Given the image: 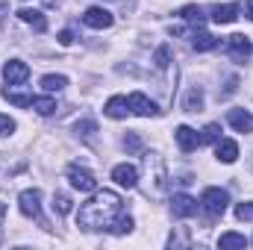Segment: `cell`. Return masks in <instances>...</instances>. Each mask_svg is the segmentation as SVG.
<instances>
[{
	"label": "cell",
	"mask_w": 253,
	"mask_h": 250,
	"mask_svg": "<svg viewBox=\"0 0 253 250\" xmlns=\"http://www.w3.org/2000/svg\"><path fill=\"white\" fill-rule=\"evenodd\" d=\"M68 180H71V186L77 188V191H94V188H97L94 174L85 171V168H80V165H71V168H68Z\"/></svg>",
	"instance_id": "obj_4"
},
{
	"label": "cell",
	"mask_w": 253,
	"mask_h": 250,
	"mask_svg": "<svg viewBox=\"0 0 253 250\" xmlns=\"http://www.w3.org/2000/svg\"><path fill=\"white\" fill-rule=\"evenodd\" d=\"M124 150L126 153H141V138H138L135 132H129L124 138Z\"/></svg>",
	"instance_id": "obj_29"
},
{
	"label": "cell",
	"mask_w": 253,
	"mask_h": 250,
	"mask_svg": "<svg viewBox=\"0 0 253 250\" xmlns=\"http://www.w3.org/2000/svg\"><path fill=\"white\" fill-rule=\"evenodd\" d=\"M183 245H189V236H186V233H180V236H171V239H168V248H183Z\"/></svg>",
	"instance_id": "obj_32"
},
{
	"label": "cell",
	"mask_w": 253,
	"mask_h": 250,
	"mask_svg": "<svg viewBox=\"0 0 253 250\" xmlns=\"http://www.w3.org/2000/svg\"><path fill=\"white\" fill-rule=\"evenodd\" d=\"M121 215V197L109 188L94 191V197H88L80 212H77V227L83 230H112V224Z\"/></svg>",
	"instance_id": "obj_1"
},
{
	"label": "cell",
	"mask_w": 253,
	"mask_h": 250,
	"mask_svg": "<svg viewBox=\"0 0 253 250\" xmlns=\"http://www.w3.org/2000/svg\"><path fill=\"white\" fill-rule=\"evenodd\" d=\"M212 21L215 24H233L239 18V6L236 3H224V6H212Z\"/></svg>",
	"instance_id": "obj_14"
},
{
	"label": "cell",
	"mask_w": 253,
	"mask_h": 250,
	"mask_svg": "<svg viewBox=\"0 0 253 250\" xmlns=\"http://www.w3.org/2000/svg\"><path fill=\"white\" fill-rule=\"evenodd\" d=\"M215 156H218L221 162H236V159H239V144H236L233 138H218V141H215Z\"/></svg>",
	"instance_id": "obj_13"
},
{
	"label": "cell",
	"mask_w": 253,
	"mask_h": 250,
	"mask_svg": "<svg viewBox=\"0 0 253 250\" xmlns=\"http://www.w3.org/2000/svg\"><path fill=\"white\" fill-rule=\"evenodd\" d=\"M153 62H156V68H159V71H165V68L171 65V47H165V44H162V47L153 53Z\"/></svg>",
	"instance_id": "obj_25"
},
{
	"label": "cell",
	"mask_w": 253,
	"mask_h": 250,
	"mask_svg": "<svg viewBox=\"0 0 253 250\" xmlns=\"http://www.w3.org/2000/svg\"><path fill=\"white\" fill-rule=\"evenodd\" d=\"M3 97H6L9 103H15V106H21V109H27V106H33V97H30V94H21V91H12V88H3Z\"/></svg>",
	"instance_id": "obj_23"
},
{
	"label": "cell",
	"mask_w": 253,
	"mask_h": 250,
	"mask_svg": "<svg viewBox=\"0 0 253 250\" xmlns=\"http://www.w3.org/2000/svg\"><path fill=\"white\" fill-rule=\"evenodd\" d=\"M112 180L118 183L121 188H135L138 186V168L135 165H115L112 168Z\"/></svg>",
	"instance_id": "obj_9"
},
{
	"label": "cell",
	"mask_w": 253,
	"mask_h": 250,
	"mask_svg": "<svg viewBox=\"0 0 253 250\" xmlns=\"http://www.w3.org/2000/svg\"><path fill=\"white\" fill-rule=\"evenodd\" d=\"M174 135H177L180 150H186V153H191V150H197V147H200V135H197L191 126H186V124L177 126V132H174Z\"/></svg>",
	"instance_id": "obj_11"
},
{
	"label": "cell",
	"mask_w": 253,
	"mask_h": 250,
	"mask_svg": "<svg viewBox=\"0 0 253 250\" xmlns=\"http://www.w3.org/2000/svg\"><path fill=\"white\" fill-rule=\"evenodd\" d=\"M227 121H230V126H233L236 132H253V115L245 112V109H230Z\"/></svg>",
	"instance_id": "obj_12"
},
{
	"label": "cell",
	"mask_w": 253,
	"mask_h": 250,
	"mask_svg": "<svg viewBox=\"0 0 253 250\" xmlns=\"http://www.w3.org/2000/svg\"><path fill=\"white\" fill-rule=\"evenodd\" d=\"M218 138H221V124H206L203 126L200 144H209V141H218Z\"/></svg>",
	"instance_id": "obj_26"
},
{
	"label": "cell",
	"mask_w": 253,
	"mask_h": 250,
	"mask_svg": "<svg viewBox=\"0 0 253 250\" xmlns=\"http://www.w3.org/2000/svg\"><path fill=\"white\" fill-rule=\"evenodd\" d=\"M227 203H230V194H227L224 188H206V191L200 194V209L209 215V221L221 218V215L227 212Z\"/></svg>",
	"instance_id": "obj_2"
},
{
	"label": "cell",
	"mask_w": 253,
	"mask_h": 250,
	"mask_svg": "<svg viewBox=\"0 0 253 250\" xmlns=\"http://www.w3.org/2000/svg\"><path fill=\"white\" fill-rule=\"evenodd\" d=\"M74 132H77V138H83V141L94 144V135H97V124H94L91 118H83V121H77V124H74Z\"/></svg>",
	"instance_id": "obj_17"
},
{
	"label": "cell",
	"mask_w": 253,
	"mask_h": 250,
	"mask_svg": "<svg viewBox=\"0 0 253 250\" xmlns=\"http://www.w3.org/2000/svg\"><path fill=\"white\" fill-rule=\"evenodd\" d=\"M18 206H21V212H24L27 218H36V221H39V227L50 230V224H47V221H44V215H42V191H39V188H27V191H21Z\"/></svg>",
	"instance_id": "obj_3"
},
{
	"label": "cell",
	"mask_w": 253,
	"mask_h": 250,
	"mask_svg": "<svg viewBox=\"0 0 253 250\" xmlns=\"http://www.w3.org/2000/svg\"><path fill=\"white\" fill-rule=\"evenodd\" d=\"M59 44H65V47L74 44V33H71V30H62V33H59Z\"/></svg>",
	"instance_id": "obj_33"
},
{
	"label": "cell",
	"mask_w": 253,
	"mask_h": 250,
	"mask_svg": "<svg viewBox=\"0 0 253 250\" xmlns=\"http://www.w3.org/2000/svg\"><path fill=\"white\" fill-rule=\"evenodd\" d=\"M18 18H21L24 24H33V30H36V33H44V30H47L44 15H42V12H36V9H18Z\"/></svg>",
	"instance_id": "obj_15"
},
{
	"label": "cell",
	"mask_w": 253,
	"mask_h": 250,
	"mask_svg": "<svg viewBox=\"0 0 253 250\" xmlns=\"http://www.w3.org/2000/svg\"><path fill=\"white\" fill-rule=\"evenodd\" d=\"M12 129H15V121L9 115H0V135H9Z\"/></svg>",
	"instance_id": "obj_31"
},
{
	"label": "cell",
	"mask_w": 253,
	"mask_h": 250,
	"mask_svg": "<svg viewBox=\"0 0 253 250\" xmlns=\"http://www.w3.org/2000/svg\"><path fill=\"white\" fill-rule=\"evenodd\" d=\"M197 209H200V203L191 194H174V200H171L174 218H191V215H197Z\"/></svg>",
	"instance_id": "obj_5"
},
{
	"label": "cell",
	"mask_w": 253,
	"mask_h": 250,
	"mask_svg": "<svg viewBox=\"0 0 253 250\" xmlns=\"http://www.w3.org/2000/svg\"><path fill=\"white\" fill-rule=\"evenodd\" d=\"M236 218L239 221H253V203H239L236 206Z\"/></svg>",
	"instance_id": "obj_30"
},
{
	"label": "cell",
	"mask_w": 253,
	"mask_h": 250,
	"mask_svg": "<svg viewBox=\"0 0 253 250\" xmlns=\"http://www.w3.org/2000/svg\"><path fill=\"white\" fill-rule=\"evenodd\" d=\"M227 50H230V56L233 59H239V62H245L248 56H251V39L248 36H242V33H236V36H230L227 39Z\"/></svg>",
	"instance_id": "obj_8"
},
{
	"label": "cell",
	"mask_w": 253,
	"mask_h": 250,
	"mask_svg": "<svg viewBox=\"0 0 253 250\" xmlns=\"http://www.w3.org/2000/svg\"><path fill=\"white\" fill-rule=\"evenodd\" d=\"M83 24L91 27V30H106V27H112V15H109L103 6H91V9H85Z\"/></svg>",
	"instance_id": "obj_6"
},
{
	"label": "cell",
	"mask_w": 253,
	"mask_h": 250,
	"mask_svg": "<svg viewBox=\"0 0 253 250\" xmlns=\"http://www.w3.org/2000/svg\"><path fill=\"white\" fill-rule=\"evenodd\" d=\"M103 112H106L109 118H126V112H129V103H126V97H109Z\"/></svg>",
	"instance_id": "obj_18"
},
{
	"label": "cell",
	"mask_w": 253,
	"mask_h": 250,
	"mask_svg": "<svg viewBox=\"0 0 253 250\" xmlns=\"http://www.w3.org/2000/svg\"><path fill=\"white\" fill-rule=\"evenodd\" d=\"M3 218H6V203H3V197H0V227H3Z\"/></svg>",
	"instance_id": "obj_35"
},
{
	"label": "cell",
	"mask_w": 253,
	"mask_h": 250,
	"mask_svg": "<svg viewBox=\"0 0 253 250\" xmlns=\"http://www.w3.org/2000/svg\"><path fill=\"white\" fill-rule=\"evenodd\" d=\"M3 77H6V83H9V85H15V83H24V80L30 77V65L21 62V59H12V62L3 65Z\"/></svg>",
	"instance_id": "obj_10"
},
{
	"label": "cell",
	"mask_w": 253,
	"mask_h": 250,
	"mask_svg": "<svg viewBox=\"0 0 253 250\" xmlns=\"http://www.w3.org/2000/svg\"><path fill=\"white\" fill-rule=\"evenodd\" d=\"M245 15L253 21V0H245Z\"/></svg>",
	"instance_id": "obj_34"
},
{
	"label": "cell",
	"mask_w": 253,
	"mask_h": 250,
	"mask_svg": "<svg viewBox=\"0 0 253 250\" xmlns=\"http://www.w3.org/2000/svg\"><path fill=\"white\" fill-rule=\"evenodd\" d=\"M65 85H68V77H62V74H47V77H42V88H44V91H62Z\"/></svg>",
	"instance_id": "obj_21"
},
{
	"label": "cell",
	"mask_w": 253,
	"mask_h": 250,
	"mask_svg": "<svg viewBox=\"0 0 253 250\" xmlns=\"http://www.w3.org/2000/svg\"><path fill=\"white\" fill-rule=\"evenodd\" d=\"M33 109H36L39 115H53L59 106H56L53 97H33Z\"/></svg>",
	"instance_id": "obj_22"
},
{
	"label": "cell",
	"mask_w": 253,
	"mask_h": 250,
	"mask_svg": "<svg viewBox=\"0 0 253 250\" xmlns=\"http://www.w3.org/2000/svg\"><path fill=\"white\" fill-rule=\"evenodd\" d=\"M132 227H135V224H132V218L126 215V218H118V221L112 224V233H115V236H126Z\"/></svg>",
	"instance_id": "obj_28"
},
{
	"label": "cell",
	"mask_w": 253,
	"mask_h": 250,
	"mask_svg": "<svg viewBox=\"0 0 253 250\" xmlns=\"http://www.w3.org/2000/svg\"><path fill=\"white\" fill-rule=\"evenodd\" d=\"M245 245H248V239L239 236V233H224L218 239V248H245Z\"/></svg>",
	"instance_id": "obj_24"
},
{
	"label": "cell",
	"mask_w": 253,
	"mask_h": 250,
	"mask_svg": "<svg viewBox=\"0 0 253 250\" xmlns=\"http://www.w3.org/2000/svg\"><path fill=\"white\" fill-rule=\"evenodd\" d=\"M53 209H56L59 215H68V212H71V197L62 194V191H56V194H53Z\"/></svg>",
	"instance_id": "obj_27"
},
{
	"label": "cell",
	"mask_w": 253,
	"mask_h": 250,
	"mask_svg": "<svg viewBox=\"0 0 253 250\" xmlns=\"http://www.w3.org/2000/svg\"><path fill=\"white\" fill-rule=\"evenodd\" d=\"M180 15H183V21H189L191 27H197V30H200V27H203V21H206V18H203V9H200V6H194V3L183 6V9H180Z\"/></svg>",
	"instance_id": "obj_19"
},
{
	"label": "cell",
	"mask_w": 253,
	"mask_h": 250,
	"mask_svg": "<svg viewBox=\"0 0 253 250\" xmlns=\"http://www.w3.org/2000/svg\"><path fill=\"white\" fill-rule=\"evenodd\" d=\"M186 112H203V91H200V85H191V88H189Z\"/></svg>",
	"instance_id": "obj_20"
},
{
	"label": "cell",
	"mask_w": 253,
	"mask_h": 250,
	"mask_svg": "<svg viewBox=\"0 0 253 250\" xmlns=\"http://www.w3.org/2000/svg\"><path fill=\"white\" fill-rule=\"evenodd\" d=\"M126 103H129V112H135V115H141V118H150V115H159V109H156V103L153 100H147L141 91H132L129 97H126Z\"/></svg>",
	"instance_id": "obj_7"
},
{
	"label": "cell",
	"mask_w": 253,
	"mask_h": 250,
	"mask_svg": "<svg viewBox=\"0 0 253 250\" xmlns=\"http://www.w3.org/2000/svg\"><path fill=\"white\" fill-rule=\"evenodd\" d=\"M191 47H194L197 53H206V50H215V47H218V39L209 36V33H203V30H197V33L191 36Z\"/></svg>",
	"instance_id": "obj_16"
}]
</instances>
